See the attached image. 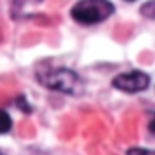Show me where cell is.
Returning <instances> with one entry per match:
<instances>
[{"label":"cell","instance_id":"cell-1","mask_svg":"<svg viewBox=\"0 0 155 155\" xmlns=\"http://www.w3.org/2000/svg\"><path fill=\"white\" fill-rule=\"evenodd\" d=\"M112 13H114V5L108 0H79L71 11L76 22L87 25L103 22Z\"/></svg>","mask_w":155,"mask_h":155},{"label":"cell","instance_id":"cell-2","mask_svg":"<svg viewBox=\"0 0 155 155\" xmlns=\"http://www.w3.org/2000/svg\"><path fill=\"white\" fill-rule=\"evenodd\" d=\"M41 83L47 85L52 90L58 92H65V94H79L83 90V83L78 78L76 72L69 71V69H56V71H49L45 76H40Z\"/></svg>","mask_w":155,"mask_h":155},{"label":"cell","instance_id":"cell-3","mask_svg":"<svg viewBox=\"0 0 155 155\" xmlns=\"http://www.w3.org/2000/svg\"><path fill=\"white\" fill-rule=\"evenodd\" d=\"M112 85L116 87L117 90H123V92H141L144 88H148L150 85V78L148 74L141 72V71H132V72H124V74H119L114 78Z\"/></svg>","mask_w":155,"mask_h":155},{"label":"cell","instance_id":"cell-4","mask_svg":"<svg viewBox=\"0 0 155 155\" xmlns=\"http://www.w3.org/2000/svg\"><path fill=\"white\" fill-rule=\"evenodd\" d=\"M11 130V117L5 110H0V134H5Z\"/></svg>","mask_w":155,"mask_h":155},{"label":"cell","instance_id":"cell-5","mask_svg":"<svg viewBox=\"0 0 155 155\" xmlns=\"http://www.w3.org/2000/svg\"><path fill=\"white\" fill-rule=\"evenodd\" d=\"M141 13L148 18H155V0H148L146 4H143Z\"/></svg>","mask_w":155,"mask_h":155},{"label":"cell","instance_id":"cell-6","mask_svg":"<svg viewBox=\"0 0 155 155\" xmlns=\"http://www.w3.org/2000/svg\"><path fill=\"white\" fill-rule=\"evenodd\" d=\"M126 155H155V150H148V148H130V150H126Z\"/></svg>","mask_w":155,"mask_h":155},{"label":"cell","instance_id":"cell-7","mask_svg":"<svg viewBox=\"0 0 155 155\" xmlns=\"http://www.w3.org/2000/svg\"><path fill=\"white\" fill-rule=\"evenodd\" d=\"M148 128H150V132H152V134L155 135V116L152 117V121L148 123Z\"/></svg>","mask_w":155,"mask_h":155},{"label":"cell","instance_id":"cell-8","mask_svg":"<svg viewBox=\"0 0 155 155\" xmlns=\"http://www.w3.org/2000/svg\"><path fill=\"white\" fill-rule=\"evenodd\" d=\"M130 2H132V0H130Z\"/></svg>","mask_w":155,"mask_h":155}]
</instances>
